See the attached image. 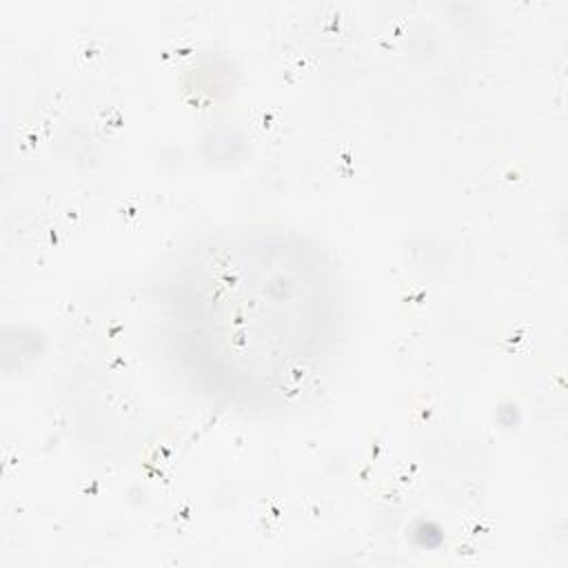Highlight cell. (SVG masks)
Returning a JSON list of instances; mask_svg holds the SVG:
<instances>
[{
	"instance_id": "1",
	"label": "cell",
	"mask_w": 568,
	"mask_h": 568,
	"mask_svg": "<svg viewBox=\"0 0 568 568\" xmlns=\"http://www.w3.org/2000/svg\"><path fill=\"white\" fill-rule=\"evenodd\" d=\"M240 244L209 251L178 302L182 339L224 390L284 393L311 375L320 355L317 284H266V264Z\"/></svg>"
}]
</instances>
